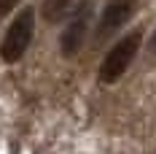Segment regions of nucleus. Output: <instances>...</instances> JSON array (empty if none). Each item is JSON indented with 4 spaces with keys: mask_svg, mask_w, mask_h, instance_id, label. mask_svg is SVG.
<instances>
[{
    "mask_svg": "<svg viewBox=\"0 0 156 154\" xmlns=\"http://www.w3.org/2000/svg\"><path fill=\"white\" fill-rule=\"evenodd\" d=\"M140 46H143V30H132L126 35H121L113 43V49L105 54L102 65H100V81L102 84H116L129 70V65L137 57Z\"/></svg>",
    "mask_w": 156,
    "mask_h": 154,
    "instance_id": "f257e3e1",
    "label": "nucleus"
},
{
    "mask_svg": "<svg viewBox=\"0 0 156 154\" xmlns=\"http://www.w3.org/2000/svg\"><path fill=\"white\" fill-rule=\"evenodd\" d=\"M32 35H35V11L24 8L14 16V22L8 24V30L3 35V43H0V57L3 62H19L24 57V51L30 49Z\"/></svg>",
    "mask_w": 156,
    "mask_h": 154,
    "instance_id": "f03ea898",
    "label": "nucleus"
},
{
    "mask_svg": "<svg viewBox=\"0 0 156 154\" xmlns=\"http://www.w3.org/2000/svg\"><path fill=\"white\" fill-rule=\"evenodd\" d=\"M92 11H94L92 0H83L76 11H73V16L67 19V27L59 35V51H62L65 57H76L78 51H81L83 41H86V32H89Z\"/></svg>",
    "mask_w": 156,
    "mask_h": 154,
    "instance_id": "7ed1b4c3",
    "label": "nucleus"
},
{
    "mask_svg": "<svg viewBox=\"0 0 156 154\" xmlns=\"http://www.w3.org/2000/svg\"><path fill=\"white\" fill-rule=\"evenodd\" d=\"M135 14V0H108L102 14H100V24H97V41L110 38L116 30H121L129 16Z\"/></svg>",
    "mask_w": 156,
    "mask_h": 154,
    "instance_id": "20e7f679",
    "label": "nucleus"
},
{
    "mask_svg": "<svg viewBox=\"0 0 156 154\" xmlns=\"http://www.w3.org/2000/svg\"><path fill=\"white\" fill-rule=\"evenodd\" d=\"M76 0H43V6H41V14L46 22H62L67 16H73L76 11Z\"/></svg>",
    "mask_w": 156,
    "mask_h": 154,
    "instance_id": "39448f33",
    "label": "nucleus"
},
{
    "mask_svg": "<svg viewBox=\"0 0 156 154\" xmlns=\"http://www.w3.org/2000/svg\"><path fill=\"white\" fill-rule=\"evenodd\" d=\"M19 3H22V0H0V16H8Z\"/></svg>",
    "mask_w": 156,
    "mask_h": 154,
    "instance_id": "423d86ee",
    "label": "nucleus"
},
{
    "mask_svg": "<svg viewBox=\"0 0 156 154\" xmlns=\"http://www.w3.org/2000/svg\"><path fill=\"white\" fill-rule=\"evenodd\" d=\"M148 49H151V51L156 54V30L151 32V41H148Z\"/></svg>",
    "mask_w": 156,
    "mask_h": 154,
    "instance_id": "0eeeda50",
    "label": "nucleus"
}]
</instances>
